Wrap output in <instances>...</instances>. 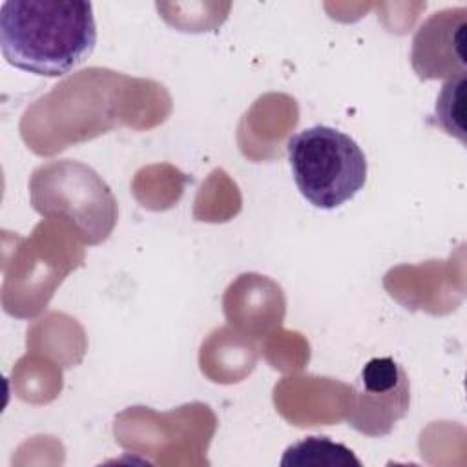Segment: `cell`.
I'll return each instance as SVG.
<instances>
[{"label":"cell","mask_w":467,"mask_h":467,"mask_svg":"<svg viewBox=\"0 0 467 467\" xmlns=\"http://www.w3.org/2000/svg\"><path fill=\"white\" fill-rule=\"evenodd\" d=\"M465 5L440 9L418 27L410 62L421 80L465 75Z\"/></svg>","instance_id":"5b68a950"},{"label":"cell","mask_w":467,"mask_h":467,"mask_svg":"<svg viewBox=\"0 0 467 467\" xmlns=\"http://www.w3.org/2000/svg\"><path fill=\"white\" fill-rule=\"evenodd\" d=\"M410 381L403 367L390 356L368 359L352 387L347 421L358 432L381 438L409 412Z\"/></svg>","instance_id":"277c9868"},{"label":"cell","mask_w":467,"mask_h":467,"mask_svg":"<svg viewBox=\"0 0 467 467\" xmlns=\"http://www.w3.org/2000/svg\"><path fill=\"white\" fill-rule=\"evenodd\" d=\"M299 193L316 208L334 210L350 201L367 182L368 164L359 144L330 126H312L286 142Z\"/></svg>","instance_id":"7a4b0ae2"},{"label":"cell","mask_w":467,"mask_h":467,"mask_svg":"<svg viewBox=\"0 0 467 467\" xmlns=\"http://www.w3.org/2000/svg\"><path fill=\"white\" fill-rule=\"evenodd\" d=\"M281 467H361V462L328 436H308L285 449Z\"/></svg>","instance_id":"8992f818"},{"label":"cell","mask_w":467,"mask_h":467,"mask_svg":"<svg viewBox=\"0 0 467 467\" xmlns=\"http://www.w3.org/2000/svg\"><path fill=\"white\" fill-rule=\"evenodd\" d=\"M29 190L38 213L64 217L89 244L104 241L115 226L117 204L109 188L80 162L53 161L36 168Z\"/></svg>","instance_id":"3957f363"},{"label":"cell","mask_w":467,"mask_h":467,"mask_svg":"<svg viewBox=\"0 0 467 467\" xmlns=\"http://www.w3.org/2000/svg\"><path fill=\"white\" fill-rule=\"evenodd\" d=\"M93 4L84 0H5L0 49L7 64L38 77H62L95 49Z\"/></svg>","instance_id":"6da1fadb"},{"label":"cell","mask_w":467,"mask_h":467,"mask_svg":"<svg viewBox=\"0 0 467 467\" xmlns=\"http://www.w3.org/2000/svg\"><path fill=\"white\" fill-rule=\"evenodd\" d=\"M436 124L465 142V75L449 78L436 100Z\"/></svg>","instance_id":"52a82bcc"}]
</instances>
